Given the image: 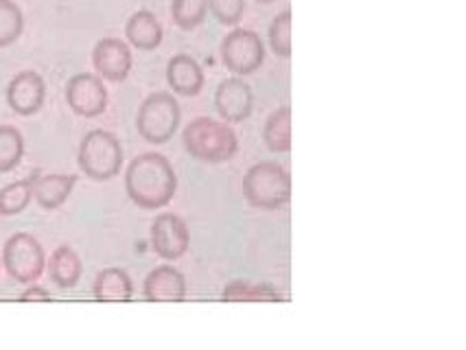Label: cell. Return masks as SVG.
<instances>
[{
  "mask_svg": "<svg viewBox=\"0 0 466 350\" xmlns=\"http://www.w3.org/2000/svg\"><path fill=\"white\" fill-rule=\"evenodd\" d=\"M20 303H51V294L48 289L40 285H26V289L20 294Z\"/></svg>",
  "mask_w": 466,
  "mask_h": 350,
  "instance_id": "4316f807",
  "label": "cell"
},
{
  "mask_svg": "<svg viewBox=\"0 0 466 350\" xmlns=\"http://www.w3.org/2000/svg\"><path fill=\"white\" fill-rule=\"evenodd\" d=\"M126 37L138 51H154L162 45V25L147 9H140L127 20Z\"/></svg>",
  "mask_w": 466,
  "mask_h": 350,
  "instance_id": "e0dca14e",
  "label": "cell"
},
{
  "mask_svg": "<svg viewBox=\"0 0 466 350\" xmlns=\"http://www.w3.org/2000/svg\"><path fill=\"white\" fill-rule=\"evenodd\" d=\"M34 180V199L45 210H56L62 206L70 197L75 185H77V175H31Z\"/></svg>",
  "mask_w": 466,
  "mask_h": 350,
  "instance_id": "9a60e30c",
  "label": "cell"
},
{
  "mask_svg": "<svg viewBox=\"0 0 466 350\" xmlns=\"http://www.w3.org/2000/svg\"><path fill=\"white\" fill-rule=\"evenodd\" d=\"M176 171L162 154H140L129 163L126 174V191L127 197L138 208H165L176 195Z\"/></svg>",
  "mask_w": 466,
  "mask_h": 350,
  "instance_id": "6da1fadb",
  "label": "cell"
},
{
  "mask_svg": "<svg viewBox=\"0 0 466 350\" xmlns=\"http://www.w3.org/2000/svg\"><path fill=\"white\" fill-rule=\"evenodd\" d=\"M66 101L75 115L84 118L101 116L107 107V90L99 75L79 73L66 84Z\"/></svg>",
  "mask_w": 466,
  "mask_h": 350,
  "instance_id": "9c48e42d",
  "label": "cell"
},
{
  "mask_svg": "<svg viewBox=\"0 0 466 350\" xmlns=\"http://www.w3.org/2000/svg\"><path fill=\"white\" fill-rule=\"evenodd\" d=\"M143 294L149 303H182L187 298V278L173 265H160L147 274Z\"/></svg>",
  "mask_w": 466,
  "mask_h": 350,
  "instance_id": "4fadbf2b",
  "label": "cell"
},
{
  "mask_svg": "<svg viewBox=\"0 0 466 350\" xmlns=\"http://www.w3.org/2000/svg\"><path fill=\"white\" fill-rule=\"evenodd\" d=\"M132 48L118 37H103L92 51V66L106 82H126L132 73Z\"/></svg>",
  "mask_w": 466,
  "mask_h": 350,
  "instance_id": "30bf717a",
  "label": "cell"
},
{
  "mask_svg": "<svg viewBox=\"0 0 466 350\" xmlns=\"http://www.w3.org/2000/svg\"><path fill=\"white\" fill-rule=\"evenodd\" d=\"M257 3H272V0H257Z\"/></svg>",
  "mask_w": 466,
  "mask_h": 350,
  "instance_id": "83f0119b",
  "label": "cell"
},
{
  "mask_svg": "<svg viewBox=\"0 0 466 350\" xmlns=\"http://www.w3.org/2000/svg\"><path fill=\"white\" fill-rule=\"evenodd\" d=\"M25 29L23 9L14 0H0V48L12 46Z\"/></svg>",
  "mask_w": 466,
  "mask_h": 350,
  "instance_id": "603a6c76",
  "label": "cell"
},
{
  "mask_svg": "<svg viewBox=\"0 0 466 350\" xmlns=\"http://www.w3.org/2000/svg\"><path fill=\"white\" fill-rule=\"evenodd\" d=\"M208 14V0H173L171 18L180 29L191 31L206 20Z\"/></svg>",
  "mask_w": 466,
  "mask_h": 350,
  "instance_id": "cb8c5ba5",
  "label": "cell"
},
{
  "mask_svg": "<svg viewBox=\"0 0 466 350\" xmlns=\"http://www.w3.org/2000/svg\"><path fill=\"white\" fill-rule=\"evenodd\" d=\"M46 99V84L35 70H23L7 85V104L15 115L34 116Z\"/></svg>",
  "mask_w": 466,
  "mask_h": 350,
  "instance_id": "8fae6325",
  "label": "cell"
},
{
  "mask_svg": "<svg viewBox=\"0 0 466 350\" xmlns=\"http://www.w3.org/2000/svg\"><path fill=\"white\" fill-rule=\"evenodd\" d=\"M243 197L254 208H283L291 199V175L276 163L254 165L243 175Z\"/></svg>",
  "mask_w": 466,
  "mask_h": 350,
  "instance_id": "3957f363",
  "label": "cell"
},
{
  "mask_svg": "<svg viewBox=\"0 0 466 350\" xmlns=\"http://www.w3.org/2000/svg\"><path fill=\"white\" fill-rule=\"evenodd\" d=\"M269 46L279 57H291V12L285 9L269 25Z\"/></svg>",
  "mask_w": 466,
  "mask_h": 350,
  "instance_id": "d4e9b609",
  "label": "cell"
},
{
  "mask_svg": "<svg viewBox=\"0 0 466 350\" xmlns=\"http://www.w3.org/2000/svg\"><path fill=\"white\" fill-rule=\"evenodd\" d=\"M184 149L199 163L221 165L239 152V138L235 129L210 116L193 118L182 134Z\"/></svg>",
  "mask_w": 466,
  "mask_h": 350,
  "instance_id": "7a4b0ae2",
  "label": "cell"
},
{
  "mask_svg": "<svg viewBox=\"0 0 466 350\" xmlns=\"http://www.w3.org/2000/svg\"><path fill=\"white\" fill-rule=\"evenodd\" d=\"M92 292L96 303H129L134 295V285L126 269L107 267L99 272Z\"/></svg>",
  "mask_w": 466,
  "mask_h": 350,
  "instance_id": "2e32d148",
  "label": "cell"
},
{
  "mask_svg": "<svg viewBox=\"0 0 466 350\" xmlns=\"http://www.w3.org/2000/svg\"><path fill=\"white\" fill-rule=\"evenodd\" d=\"M263 140L269 152L287 154L291 149V107L283 105L268 118L263 129Z\"/></svg>",
  "mask_w": 466,
  "mask_h": 350,
  "instance_id": "ffe728a7",
  "label": "cell"
},
{
  "mask_svg": "<svg viewBox=\"0 0 466 350\" xmlns=\"http://www.w3.org/2000/svg\"><path fill=\"white\" fill-rule=\"evenodd\" d=\"M215 107L226 123H241L252 115V88L241 77H228L215 93Z\"/></svg>",
  "mask_w": 466,
  "mask_h": 350,
  "instance_id": "7c38bea8",
  "label": "cell"
},
{
  "mask_svg": "<svg viewBox=\"0 0 466 350\" xmlns=\"http://www.w3.org/2000/svg\"><path fill=\"white\" fill-rule=\"evenodd\" d=\"M31 199H34V180L31 177L12 182V185L0 188V215L14 217V215L25 213Z\"/></svg>",
  "mask_w": 466,
  "mask_h": 350,
  "instance_id": "44dd1931",
  "label": "cell"
},
{
  "mask_svg": "<svg viewBox=\"0 0 466 350\" xmlns=\"http://www.w3.org/2000/svg\"><path fill=\"white\" fill-rule=\"evenodd\" d=\"M224 303H283V294L269 283H248L232 280L221 294Z\"/></svg>",
  "mask_w": 466,
  "mask_h": 350,
  "instance_id": "d6986e66",
  "label": "cell"
},
{
  "mask_svg": "<svg viewBox=\"0 0 466 350\" xmlns=\"http://www.w3.org/2000/svg\"><path fill=\"white\" fill-rule=\"evenodd\" d=\"M167 82L173 93L182 96H195L204 88V70L191 55H176L167 66Z\"/></svg>",
  "mask_w": 466,
  "mask_h": 350,
  "instance_id": "5bb4252c",
  "label": "cell"
},
{
  "mask_svg": "<svg viewBox=\"0 0 466 350\" xmlns=\"http://www.w3.org/2000/svg\"><path fill=\"white\" fill-rule=\"evenodd\" d=\"M191 245V233L182 217L171 213H162L151 224V247L165 261H177L187 255Z\"/></svg>",
  "mask_w": 466,
  "mask_h": 350,
  "instance_id": "ba28073f",
  "label": "cell"
},
{
  "mask_svg": "<svg viewBox=\"0 0 466 350\" xmlns=\"http://www.w3.org/2000/svg\"><path fill=\"white\" fill-rule=\"evenodd\" d=\"M79 169L95 182H107L123 169V147L114 134L92 129L84 136L77 154Z\"/></svg>",
  "mask_w": 466,
  "mask_h": 350,
  "instance_id": "277c9868",
  "label": "cell"
},
{
  "mask_svg": "<svg viewBox=\"0 0 466 350\" xmlns=\"http://www.w3.org/2000/svg\"><path fill=\"white\" fill-rule=\"evenodd\" d=\"M81 274H84V265L77 252L70 245L56 247L51 258H48V276L59 289H73L79 283Z\"/></svg>",
  "mask_w": 466,
  "mask_h": 350,
  "instance_id": "ac0fdd59",
  "label": "cell"
},
{
  "mask_svg": "<svg viewBox=\"0 0 466 350\" xmlns=\"http://www.w3.org/2000/svg\"><path fill=\"white\" fill-rule=\"evenodd\" d=\"M3 265L15 283H37L46 267V256L40 241L29 233H18L9 236L3 250Z\"/></svg>",
  "mask_w": 466,
  "mask_h": 350,
  "instance_id": "8992f818",
  "label": "cell"
},
{
  "mask_svg": "<svg viewBox=\"0 0 466 350\" xmlns=\"http://www.w3.org/2000/svg\"><path fill=\"white\" fill-rule=\"evenodd\" d=\"M208 9L221 25L235 26L241 23L246 3L243 0H208Z\"/></svg>",
  "mask_w": 466,
  "mask_h": 350,
  "instance_id": "484cf974",
  "label": "cell"
},
{
  "mask_svg": "<svg viewBox=\"0 0 466 350\" xmlns=\"http://www.w3.org/2000/svg\"><path fill=\"white\" fill-rule=\"evenodd\" d=\"M221 59H224L226 68L237 77L257 73L265 59L263 40L250 29L230 31L221 45Z\"/></svg>",
  "mask_w": 466,
  "mask_h": 350,
  "instance_id": "52a82bcc",
  "label": "cell"
},
{
  "mask_svg": "<svg viewBox=\"0 0 466 350\" xmlns=\"http://www.w3.org/2000/svg\"><path fill=\"white\" fill-rule=\"evenodd\" d=\"M25 155V138L12 125H0V174H9Z\"/></svg>",
  "mask_w": 466,
  "mask_h": 350,
  "instance_id": "7402d4cb",
  "label": "cell"
},
{
  "mask_svg": "<svg viewBox=\"0 0 466 350\" xmlns=\"http://www.w3.org/2000/svg\"><path fill=\"white\" fill-rule=\"evenodd\" d=\"M180 104L169 93H154L140 105L137 116V129L140 138L154 145H165L180 127Z\"/></svg>",
  "mask_w": 466,
  "mask_h": 350,
  "instance_id": "5b68a950",
  "label": "cell"
}]
</instances>
